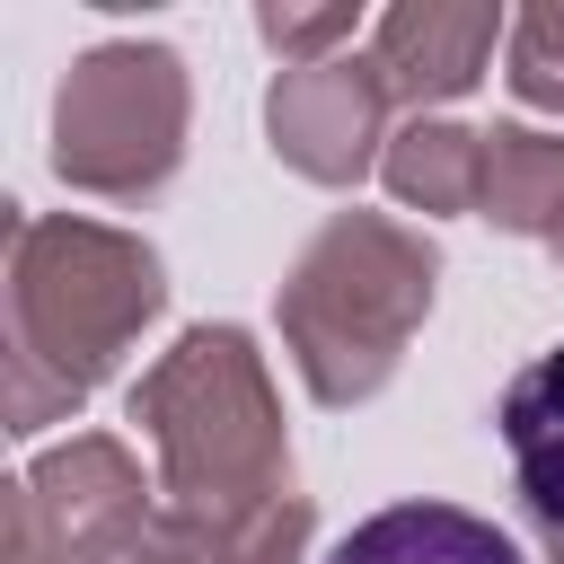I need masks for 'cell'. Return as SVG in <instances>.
I'll list each match as a JSON object with an SVG mask.
<instances>
[{"label":"cell","mask_w":564,"mask_h":564,"mask_svg":"<svg viewBox=\"0 0 564 564\" xmlns=\"http://www.w3.org/2000/svg\"><path fill=\"white\" fill-rule=\"evenodd\" d=\"M326 564H529V555L485 511H458V502H388L361 529H344Z\"/></svg>","instance_id":"1"},{"label":"cell","mask_w":564,"mask_h":564,"mask_svg":"<svg viewBox=\"0 0 564 564\" xmlns=\"http://www.w3.org/2000/svg\"><path fill=\"white\" fill-rule=\"evenodd\" d=\"M502 449H511V476H520L538 538L564 555V344L538 352L502 388Z\"/></svg>","instance_id":"2"},{"label":"cell","mask_w":564,"mask_h":564,"mask_svg":"<svg viewBox=\"0 0 564 564\" xmlns=\"http://www.w3.org/2000/svg\"><path fill=\"white\" fill-rule=\"evenodd\" d=\"M494 18H441V9H397L388 18V70L397 88H423V97H458L476 79V53H485Z\"/></svg>","instance_id":"3"},{"label":"cell","mask_w":564,"mask_h":564,"mask_svg":"<svg viewBox=\"0 0 564 564\" xmlns=\"http://www.w3.org/2000/svg\"><path fill=\"white\" fill-rule=\"evenodd\" d=\"M520 97H538V106H564V18L546 9V18H529L520 26Z\"/></svg>","instance_id":"4"}]
</instances>
